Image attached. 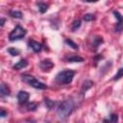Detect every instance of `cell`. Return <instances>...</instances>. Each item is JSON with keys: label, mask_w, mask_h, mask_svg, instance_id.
<instances>
[{"label": "cell", "mask_w": 123, "mask_h": 123, "mask_svg": "<svg viewBox=\"0 0 123 123\" xmlns=\"http://www.w3.org/2000/svg\"><path fill=\"white\" fill-rule=\"evenodd\" d=\"M73 110H74V103L72 100L68 99V100H64L62 103H60L58 110H57V113L60 118L65 119L72 113Z\"/></svg>", "instance_id": "1"}, {"label": "cell", "mask_w": 123, "mask_h": 123, "mask_svg": "<svg viewBox=\"0 0 123 123\" xmlns=\"http://www.w3.org/2000/svg\"><path fill=\"white\" fill-rule=\"evenodd\" d=\"M74 75H75V71L71 69H66V70H62L59 72L56 75L55 80L60 85H68L72 82Z\"/></svg>", "instance_id": "2"}, {"label": "cell", "mask_w": 123, "mask_h": 123, "mask_svg": "<svg viewBox=\"0 0 123 123\" xmlns=\"http://www.w3.org/2000/svg\"><path fill=\"white\" fill-rule=\"evenodd\" d=\"M21 80L28 84L29 86H31L32 87L34 88H37V89H45L47 88V86L41 82H39L38 80H37L34 76L32 75H29V74H23L21 75Z\"/></svg>", "instance_id": "3"}, {"label": "cell", "mask_w": 123, "mask_h": 123, "mask_svg": "<svg viewBox=\"0 0 123 123\" xmlns=\"http://www.w3.org/2000/svg\"><path fill=\"white\" fill-rule=\"evenodd\" d=\"M26 33H27V31H26L23 27H21L20 25H17V26H16V27L10 33V35H9V38H10L11 41L18 40V39L23 38V37H25Z\"/></svg>", "instance_id": "4"}, {"label": "cell", "mask_w": 123, "mask_h": 123, "mask_svg": "<svg viewBox=\"0 0 123 123\" xmlns=\"http://www.w3.org/2000/svg\"><path fill=\"white\" fill-rule=\"evenodd\" d=\"M54 66V63L51 62V60L49 59H46V60H43L40 62L39 63V67L42 71H49L50 69H52Z\"/></svg>", "instance_id": "5"}, {"label": "cell", "mask_w": 123, "mask_h": 123, "mask_svg": "<svg viewBox=\"0 0 123 123\" xmlns=\"http://www.w3.org/2000/svg\"><path fill=\"white\" fill-rule=\"evenodd\" d=\"M113 14H114L115 18L117 19V23H116V26H115V31L116 32H120L123 29V16L116 11L113 12Z\"/></svg>", "instance_id": "6"}, {"label": "cell", "mask_w": 123, "mask_h": 123, "mask_svg": "<svg viewBox=\"0 0 123 123\" xmlns=\"http://www.w3.org/2000/svg\"><path fill=\"white\" fill-rule=\"evenodd\" d=\"M30 97V94L27 92V91H24V90H20L18 93H17V100H18V103L19 104H25L28 99Z\"/></svg>", "instance_id": "7"}, {"label": "cell", "mask_w": 123, "mask_h": 123, "mask_svg": "<svg viewBox=\"0 0 123 123\" xmlns=\"http://www.w3.org/2000/svg\"><path fill=\"white\" fill-rule=\"evenodd\" d=\"M29 46H30V47L33 49V51L36 52V53L40 52L41 49H42V45H41L39 42H37V41H36V40H33V39L29 40Z\"/></svg>", "instance_id": "8"}, {"label": "cell", "mask_w": 123, "mask_h": 123, "mask_svg": "<svg viewBox=\"0 0 123 123\" xmlns=\"http://www.w3.org/2000/svg\"><path fill=\"white\" fill-rule=\"evenodd\" d=\"M28 65V62L25 60V59H21L19 62H17L14 65H13V69L15 70H20V69H23L24 67H26Z\"/></svg>", "instance_id": "9"}, {"label": "cell", "mask_w": 123, "mask_h": 123, "mask_svg": "<svg viewBox=\"0 0 123 123\" xmlns=\"http://www.w3.org/2000/svg\"><path fill=\"white\" fill-rule=\"evenodd\" d=\"M92 86H93V82L92 81H89V80L85 81L83 83V85H82V87H81V93L84 94L86 90H88L90 87H92Z\"/></svg>", "instance_id": "10"}, {"label": "cell", "mask_w": 123, "mask_h": 123, "mask_svg": "<svg viewBox=\"0 0 123 123\" xmlns=\"http://www.w3.org/2000/svg\"><path fill=\"white\" fill-rule=\"evenodd\" d=\"M65 60H66L67 62H84V59H83L82 57H80V56H76V55L66 57Z\"/></svg>", "instance_id": "11"}, {"label": "cell", "mask_w": 123, "mask_h": 123, "mask_svg": "<svg viewBox=\"0 0 123 123\" xmlns=\"http://www.w3.org/2000/svg\"><path fill=\"white\" fill-rule=\"evenodd\" d=\"M0 92H1V96H9L11 94V90L8 87V86L4 83L1 84V87H0Z\"/></svg>", "instance_id": "12"}, {"label": "cell", "mask_w": 123, "mask_h": 123, "mask_svg": "<svg viewBox=\"0 0 123 123\" xmlns=\"http://www.w3.org/2000/svg\"><path fill=\"white\" fill-rule=\"evenodd\" d=\"M92 46H94V49H97L98 48V46L103 42V38L101 37H96L95 38H93L92 39Z\"/></svg>", "instance_id": "13"}, {"label": "cell", "mask_w": 123, "mask_h": 123, "mask_svg": "<svg viewBox=\"0 0 123 123\" xmlns=\"http://www.w3.org/2000/svg\"><path fill=\"white\" fill-rule=\"evenodd\" d=\"M37 7H38V11H39L41 13H44V12L48 10V5L45 4V3H42V2L37 3Z\"/></svg>", "instance_id": "14"}, {"label": "cell", "mask_w": 123, "mask_h": 123, "mask_svg": "<svg viewBox=\"0 0 123 123\" xmlns=\"http://www.w3.org/2000/svg\"><path fill=\"white\" fill-rule=\"evenodd\" d=\"M10 15L12 16V17H13V18H17V19H20V18H22V12H19V11H11L10 12Z\"/></svg>", "instance_id": "15"}, {"label": "cell", "mask_w": 123, "mask_h": 123, "mask_svg": "<svg viewBox=\"0 0 123 123\" xmlns=\"http://www.w3.org/2000/svg\"><path fill=\"white\" fill-rule=\"evenodd\" d=\"M44 103H45V106L48 110H52L54 107H55V102L50 100L49 98H45L44 99Z\"/></svg>", "instance_id": "16"}, {"label": "cell", "mask_w": 123, "mask_h": 123, "mask_svg": "<svg viewBox=\"0 0 123 123\" xmlns=\"http://www.w3.org/2000/svg\"><path fill=\"white\" fill-rule=\"evenodd\" d=\"M65 43H67V44H68L71 48H73L74 50H78V48H79L78 45H77L72 39H70V38H66V39H65Z\"/></svg>", "instance_id": "17"}, {"label": "cell", "mask_w": 123, "mask_h": 123, "mask_svg": "<svg viewBox=\"0 0 123 123\" xmlns=\"http://www.w3.org/2000/svg\"><path fill=\"white\" fill-rule=\"evenodd\" d=\"M80 26H81V21H80L79 19L74 20L73 23H72V25H71V30L74 32V31H76L78 28H80Z\"/></svg>", "instance_id": "18"}, {"label": "cell", "mask_w": 123, "mask_h": 123, "mask_svg": "<svg viewBox=\"0 0 123 123\" xmlns=\"http://www.w3.org/2000/svg\"><path fill=\"white\" fill-rule=\"evenodd\" d=\"M37 108V103H35V102H31L27 105V110L30 111H36Z\"/></svg>", "instance_id": "19"}, {"label": "cell", "mask_w": 123, "mask_h": 123, "mask_svg": "<svg viewBox=\"0 0 123 123\" xmlns=\"http://www.w3.org/2000/svg\"><path fill=\"white\" fill-rule=\"evenodd\" d=\"M116 122V121H118V116H117V114H114V113H111V115H110V118L109 119H104V122Z\"/></svg>", "instance_id": "20"}, {"label": "cell", "mask_w": 123, "mask_h": 123, "mask_svg": "<svg viewBox=\"0 0 123 123\" xmlns=\"http://www.w3.org/2000/svg\"><path fill=\"white\" fill-rule=\"evenodd\" d=\"M121 77H123V67H121V68H119V69H118L117 73H116V74L113 76L112 80H113V81H116V80L120 79Z\"/></svg>", "instance_id": "21"}, {"label": "cell", "mask_w": 123, "mask_h": 123, "mask_svg": "<svg viewBox=\"0 0 123 123\" xmlns=\"http://www.w3.org/2000/svg\"><path fill=\"white\" fill-rule=\"evenodd\" d=\"M94 18H95V16H94V14H92V13H86V14H85L84 17H83V19H84L85 21H91V20H93Z\"/></svg>", "instance_id": "22"}, {"label": "cell", "mask_w": 123, "mask_h": 123, "mask_svg": "<svg viewBox=\"0 0 123 123\" xmlns=\"http://www.w3.org/2000/svg\"><path fill=\"white\" fill-rule=\"evenodd\" d=\"M8 52H9L12 56H13V57L19 55V51H18L17 49H15V48H9V49H8Z\"/></svg>", "instance_id": "23"}, {"label": "cell", "mask_w": 123, "mask_h": 123, "mask_svg": "<svg viewBox=\"0 0 123 123\" xmlns=\"http://www.w3.org/2000/svg\"><path fill=\"white\" fill-rule=\"evenodd\" d=\"M6 115H8V112H7L5 110L1 109V111H0V116H1V117H5Z\"/></svg>", "instance_id": "24"}, {"label": "cell", "mask_w": 123, "mask_h": 123, "mask_svg": "<svg viewBox=\"0 0 123 123\" xmlns=\"http://www.w3.org/2000/svg\"><path fill=\"white\" fill-rule=\"evenodd\" d=\"M5 20H6L5 18H3V17L1 18V23H0V26H1V27H3V26H4V23H5Z\"/></svg>", "instance_id": "25"}, {"label": "cell", "mask_w": 123, "mask_h": 123, "mask_svg": "<svg viewBox=\"0 0 123 123\" xmlns=\"http://www.w3.org/2000/svg\"><path fill=\"white\" fill-rule=\"evenodd\" d=\"M84 1H86V2H88V3H94V2H97L98 0H84Z\"/></svg>", "instance_id": "26"}]
</instances>
